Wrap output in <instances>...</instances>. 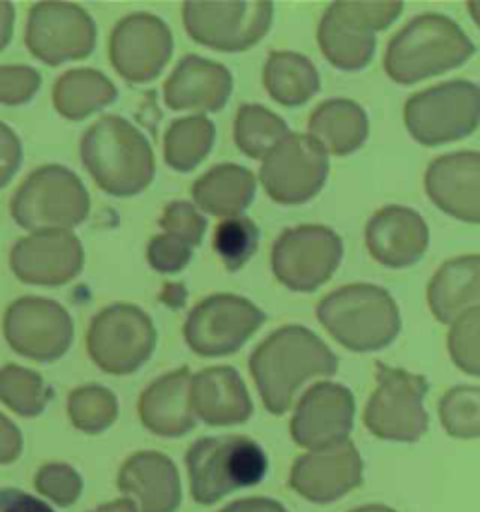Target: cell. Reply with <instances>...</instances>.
I'll use <instances>...</instances> for the list:
<instances>
[{
    "label": "cell",
    "mask_w": 480,
    "mask_h": 512,
    "mask_svg": "<svg viewBox=\"0 0 480 512\" xmlns=\"http://www.w3.org/2000/svg\"><path fill=\"white\" fill-rule=\"evenodd\" d=\"M336 370L338 357L317 334L300 325L272 332L250 357V374L272 415H284L306 381L334 376Z\"/></svg>",
    "instance_id": "6da1fadb"
},
{
    "label": "cell",
    "mask_w": 480,
    "mask_h": 512,
    "mask_svg": "<svg viewBox=\"0 0 480 512\" xmlns=\"http://www.w3.org/2000/svg\"><path fill=\"white\" fill-rule=\"evenodd\" d=\"M79 152L90 177L109 196H137L149 188L156 173L147 137L117 115L94 122L81 139Z\"/></svg>",
    "instance_id": "7a4b0ae2"
},
{
    "label": "cell",
    "mask_w": 480,
    "mask_h": 512,
    "mask_svg": "<svg viewBox=\"0 0 480 512\" xmlns=\"http://www.w3.org/2000/svg\"><path fill=\"white\" fill-rule=\"evenodd\" d=\"M473 53L475 44L452 19L424 14L390 40L383 64L394 83L413 85L462 66Z\"/></svg>",
    "instance_id": "3957f363"
},
{
    "label": "cell",
    "mask_w": 480,
    "mask_h": 512,
    "mask_svg": "<svg viewBox=\"0 0 480 512\" xmlns=\"http://www.w3.org/2000/svg\"><path fill=\"white\" fill-rule=\"evenodd\" d=\"M317 317L345 349L372 353L389 347L402 329L400 310L389 291L374 284H351L327 295Z\"/></svg>",
    "instance_id": "277c9868"
},
{
    "label": "cell",
    "mask_w": 480,
    "mask_h": 512,
    "mask_svg": "<svg viewBox=\"0 0 480 512\" xmlns=\"http://www.w3.org/2000/svg\"><path fill=\"white\" fill-rule=\"evenodd\" d=\"M190 490L199 505L263 481L269 460L254 439L244 436L201 437L186 454Z\"/></svg>",
    "instance_id": "5b68a950"
},
{
    "label": "cell",
    "mask_w": 480,
    "mask_h": 512,
    "mask_svg": "<svg viewBox=\"0 0 480 512\" xmlns=\"http://www.w3.org/2000/svg\"><path fill=\"white\" fill-rule=\"evenodd\" d=\"M15 224L38 231H66L87 220L90 197L85 184L68 167H38L12 197Z\"/></svg>",
    "instance_id": "8992f818"
},
{
    "label": "cell",
    "mask_w": 480,
    "mask_h": 512,
    "mask_svg": "<svg viewBox=\"0 0 480 512\" xmlns=\"http://www.w3.org/2000/svg\"><path fill=\"white\" fill-rule=\"evenodd\" d=\"M480 119V91L471 81H447L413 94L404 107L409 134L424 147L471 136Z\"/></svg>",
    "instance_id": "52a82bcc"
},
{
    "label": "cell",
    "mask_w": 480,
    "mask_h": 512,
    "mask_svg": "<svg viewBox=\"0 0 480 512\" xmlns=\"http://www.w3.org/2000/svg\"><path fill=\"white\" fill-rule=\"evenodd\" d=\"M156 347L154 323L134 304H111L92 319L87 351L92 362L113 376H130L149 361Z\"/></svg>",
    "instance_id": "ba28073f"
},
{
    "label": "cell",
    "mask_w": 480,
    "mask_h": 512,
    "mask_svg": "<svg viewBox=\"0 0 480 512\" xmlns=\"http://www.w3.org/2000/svg\"><path fill=\"white\" fill-rule=\"evenodd\" d=\"M377 383L364 409L366 428L389 441H419L430 424L424 409V398L430 389L426 377L377 362Z\"/></svg>",
    "instance_id": "9c48e42d"
},
{
    "label": "cell",
    "mask_w": 480,
    "mask_h": 512,
    "mask_svg": "<svg viewBox=\"0 0 480 512\" xmlns=\"http://www.w3.org/2000/svg\"><path fill=\"white\" fill-rule=\"evenodd\" d=\"M342 257L344 242L329 227H291L274 242L272 271L287 289L312 293L329 282Z\"/></svg>",
    "instance_id": "30bf717a"
},
{
    "label": "cell",
    "mask_w": 480,
    "mask_h": 512,
    "mask_svg": "<svg viewBox=\"0 0 480 512\" xmlns=\"http://www.w3.org/2000/svg\"><path fill=\"white\" fill-rule=\"evenodd\" d=\"M272 2H184L182 17L190 38L214 51H248L272 25Z\"/></svg>",
    "instance_id": "8fae6325"
},
{
    "label": "cell",
    "mask_w": 480,
    "mask_h": 512,
    "mask_svg": "<svg viewBox=\"0 0 480 512\" xmlns=\"http://www.w3.org/2000/svg\"><path fill=\"white\" fill-rule=\"evenodd\" d=\"M267 314L254 302L218 293L199 302L184 325V338L201 357H225L239 351L261 325Z\"/></svg>",
    "instance_id": "7c38bea8"
},
{
    "label": "cell",
    "mask_w": 480,
    "mask_h": 512,
    "mask_svg": "<svg viewBox=\"0 0 480 512\" xmlns=\"http://www.w3.org/2000/svg\"><path fill=\"white\" fill-rule=\"evenodd\" d=\"M261 184L272 201L302 205L314 199L329 177V156L304 134L287 136L265 156Z\"/></svg>",
    "instance_id": "4fadbf2b"
},
{
    "label": "cell",
    "mask_w": 480,
    "mask_h": 512,
    "mask_svg": "<svg viewBox=\"0 0 480 512\" xmlns=\"http://www.w3.org/2000/svg\"><path fill=\"white\" fill-rule=\"evenodd\" d=\"M2 331L17 355L36 362L59 361L74 342V321L68 310L44 297L12 302L4 314Z\"/></svg>",
    "instance_id": "5bb4252c"
},
{
    "label": "cell",
    "mask_w": 480,
    "mask_h": 512,
    "mask_svg": "<svg viewBox=\"0 0 480 512\" xmlns=\"http://www.w3.org/2000/svg\"><path fill=\"white\" fill-rule=\"evenodd\" d=\"M25 44L47 66L83 61L96 47V23L70 2H38L30 8Z\"/></svg>",
    "instance_id": "9a60e30c"
},
{
    "label": "cell",
    "mask_w": 480,
    "mask_h": 512,
    "mask_svg": "<svg viewBox=\"0 0 480 512\" xmlns=\"http://www.w3.org/2000/svg\"><path fill=\"white\" fill-rule=\"evenodd\" d=\"M173 55V34L160 17L132 14L117 23L109 38V59L130 83H149Z\"/></svg>",
    "instance_id": "2e32d148"
},
{
    "label": "cell",
    "mask_w": 480,
    "mask_h": 512,
    "mask_svg": "<svg viewBox=\"0 0 480 512\" xmlns=\"http://www.w3.org/2000/svg\"><path fill=\"white\" fill-rule=\"evenodd\" d=\"M355 398L344 385L323 381L300 398L291 421L295 443L310 451L342 445L353 430Z\"/></svg>",
    "instance_id": "e0dca14e"
},
{
    "label": "cell",
    "mask_w": 480,
    "mask_h": 512,
    "mask_svg": "<svg viewBox=\"0 0 480 512\" xmlns=\"http://www.w3.org/2000/svg\"><path fill=\"white\" fill-rule=\"evenodd\" d=\"M83 244L70 231H38L15 242L10 267L30 286L59 287L83 271Z\"/></svg>",
    "instance_id": "ac0fdd59"
},
{
    "label": "cell",
    "mask_w": 480,
    "mask_h": 512,
    "mask_svg": "<svg viewBox=\"0 0 480 512\" xmlns=\"http://www.w3.org/2000/svg\"><path fill=\"white\" fill-rule=\"evenodd\" d=\"M362 458L347 439L325 451H312L297 458L291 469V488L314 503H330L362 484Z\"/></svg>",
    "instance_id": "d6986e66"
},
{
    "label": "cell",
    "mask_w": 480,
    "mask_h": 512,
    "mask_svg": "<svg viewBox=\"0 0 480 512\" xmlns=\"http://www.w3.org/2000/svg\"><path fill=\"white\" fill-rule=\"evenodd\" d=\"M424 182L432 203L441 211L467 224H479V152H454L435 158L428 166Z\"/></svg>",
    "instance_id": "ffe728a7"
},
{
    "label": "cell",
    "mask_w": 480,
    "mask_h": 512,
    "mask_svg": "<svg viewBox=\"0 0 480 512\" xmlns=\"http://www.w3.org/2000/svg\"><path fill=\"white\" fill-rule=\"evenodd\" d=\"M430 231L419 212L390 205L375 212L366 226V246L375 261L390 269H405L426 254Z\"/></svg>",
    "instance_id": "44dd1931"
},
{
    "label": "cell",
    "mask_w": 480,
    "mask_h": 512,
    "mask_svg": "<svg viewBox=\"0 0 480 512\" xmlns=\"http://www.w3.org/2000/svg\"><path fill=\"white\" fill-rule=\"evenodd\" d=\"M233 92L231 72L220 62L186 55L165 81L164 100L173 111L216 113Z\"/></svg>",
    "instance_id": "7402d4cb"
},
{
    "label": "cell",
    "mask_w": 480,
    "mask_h": 512,
    "mask_svg": "<svg viewBox=\"0 0 480 512\" xmlns=\"http://www.w3.org/2000/svg\"><path fill=\"white\" fill-rule=\"evenodd\" d=\"M117 486L134 497L137 512H175L182 501L177 466L162 452H137L128 458Z\"/></svg>",
    "instance_id": "603a6c76"
},
{
    "label": "cell",
    "mask_w": 480,
    "mask_h": 512,
    "mask_svg": "<svg viewBox=\"0 0 480 512\" xmlns=\"http://www.w3.org/2000/svg\"><path fill=\"white\" fill-rule=\"evenodd\" d=\"M190 407L194 417L210 426L242 424L254 413L248 389L231 366H212L192 377Z\"/></svg>",
    "instance_id": "cb8c5ba5"
},
{
    "label": "cell",
    "mask_w": 480,
    "mask_h": 512,
    "mask_svg": "<svg viewBox=\"0 0 480 512\" xmlns=\"http://www.w3.org/2000/svg\"><path fill=\"white\" fill-rule=\"evenodd\" d=\"M188 366L158 377L139 398V417L152 434L162 437L186 436L195 428L190 407Z\"/></svg>",
    "instance_id": "d4e9b609"
},
{
    "label": "cell",
    "mask_w": 480,
    "mask_h": 512,
    "mask_svg": "<svg viewBox=\"0 0 480 512\" xmlns=\"http://www.w3.org/2000/svg\"><path fill=\"white\" fill-rule=\"evenodd\" d=\"M479 301V256L450 259L430 280L428 304L439 323L452 325L465 312L479 308Z\"/></svg>",
    "instance_id": "484cf974"
},
{
    "label": "cell",
    "mask_w": 480,
    "mask_h": 512,
    "mask_svg": "<svg viewBox=\"0 0 480 512\" xmlns=\"http://www.w3.org/2000/svg\"><path fill=\"white\" fill-rule=\"evenodd\" d=\"M310 137L325 152L347 156L364 145L370 126L366 111L353 100H327L308 119Z\"/></svg>",
    "instance_id": "4316f807"
},
{
    "label": "cell",
    "mask_w": 480,
    "mask_h": 512,
    "mask_svg": "<svg viewBox=\"0 0 480 512\" xmlns=\"http://www.w3.org/2000/svg\"><path fill=\"white\" fill-rule=\"evenodd\" d=\"M254 173L237 164L212 167L192 186L195 203L212 216L233 218L246 211L255 197Z\"/></svg>",
    "instance_id": "83f0119b"
},
{
    "label": "cell",
    "mask_w": 480,
    "mask_h": 512,
    "mask_svg": "<svg viewBox=\"0 0 480 512\" xmlns=\"http://www.w3.org/2000/svg\"><path fill=\"white\" fill-rule=\"evenodd\" d=\"M325 59L338 70L355 72L366 68L375 53V34L340 16L332 6L325 10L317 29Z\"/></svg>",
    "instance_id": "f1b7e54d"
},
{
    "label": "cell",
    "mask_w": 480,
    "mask_h": 512,
    "mask_svg": "<svg viewBox=\"0 0 480 512\" xmlns=\"http://www.w3.org/2000/svg\"><path fill=\"white\" fill-rule=\"evenodd\" d=\"M117 87L98 70L77 68L57 79L53 104L68 121H83L92 113L111 106L117 100Z\"/></svg>",
    "instance_id": "f546056e"
},
{
    "label": "cell",
    "mask_w": 480,
    "mask_h": 512,
    "mask_svg": "<svg viewBox=\"0 0 480 512\" xmlns=\"http://www.w3.org/2000/svg\"><path fill=\"white\" fill-rule=\"evenodd\" d=\"M263 83L270 96L285 107L304 106L321 81L310 59L293 51H274L263 68Z\"/></svg>",
    "instance_id": "4dcf8cb0"
},
{
    "label": "cell",
    "mask_w": 480,
    "mask_h": 512,
    "mask_svg": "<svg viewBox=\"0 0 480 512\" xmlns=\"http://www.w3.org/2000/svg\"><path fill=\"white\" fill-rule=\"evenodd\" d=\"M214 137V122L203 115L173 121L165 132V164L180 173L192 171L207 158L214 145Z\"/></svg>",
    "instance_id": "1f68e13d"
},
{
    "label": "cell",
    "mask_w": 480,
    "mask_h": 512,
    "mask_svg": "<svg viewBox=\"0 0 480 512\" xmlns=\"http://www.w3.org/2000/svg\"><path fill=\"white\" fill-rule=\"evenodd\" d=\"M233 134L237 147L248 158L265 160V156L289 134V128L282 117L267 107L246 104L237 111Z\"/></svg>",
    "instance_id": "d6a6232c"
},
{
    "label": "cell",
    "mask_w": 480,
    "mask_h": 512,
    "mask_svg": "<svg viewBox=\"0 0 480 512\" xmlns=\"http://www.w3.org/2000/svg\"><path fill=\"white\" fill-rule=\"evenodd\" d=\"M53 398L51 387L38 372L19 364L0 368V402L19 417H38Z\"/></svg>",
    "instance_id": "836d02e7"
},
{
    "label": "cell",
    "mask_w": 480,
    "mask_h": 512,
    "mask_svg": "<svg viewBox=\"0 0 480 512\" xmlns=\"http://www.w3.org/2000/svg\"><path fill=\"white\" fill-rule=\"evenodd\" d=\"M68 415L77 430L100 434L119 417L117 396L102 385L79 387L68 398Z\"/></svg>",
    "instance_id": "e575fe53"
},
{
    "label": "cell",
    "mask_w": 480,
    "mask_h": 512,
    "mask_svg": "<svg viewBox=\"0 0 480 512\" xmlns=\"http://www.w3.org/2000/svg\"><path fill=\"white\" fill-rule=\"evenodd\" d=\"M259 246V227L246 216L225 218L214 233V250L225 269L237 272L254 257Z\"/></svg>",
    "instance_id": "d590c367"
},
{
    "label": "cell",
    "mask_w": 480,
    "mask_h": 512,
    "mask_svg": "<svg viewBox=\"0 0 480 512\" xmlns=\"http://www.w3.org/2000/svg\"><path fill=\"white\" fill-rule=\"evenodd\" d=\"M439 417L450 436L475 439L480 434L479 387H456L441 398Z\"/></svg>",
    "instance_id": "8d00e7d4"
},
{
    "label": "cell",
    "mask_w": 480,
    "mask_h": 512,
    "mask_svg": "<svg viewBox=\"0 0 480 512\" xmlns=\"http://www.w3.org/2000/svg\"><path fill=\"white\" fill-rule=\"evenodd\" d=\"M480 308H473L452 323L449 332V353L454 364L469 376H479Z\"/></svg>",
    "instance_id": "74e56055"
},
{
    "label": "cell",
    "mask_w": 480,
    "mask_h": 512,
    "mask_svg": "<svg viewBox=\"0 0 480 512\" xmlns=\"http://www.w3.org/2000/svg\"><path fill=\"white\" fill-rule=\"evenodd\" d=\"M34 488L59 507H70L83 492V479L68 464H45L34 477Z\"/></svg>",
    "instance_id": "f35d334b"
},
{
    "label": "cell",
    "mask_w": 480,
    "mask_h": 512,
    "mask_svg": "<svg viewBox=\"0 0 480 512\" xmlns=\"http://www.w3.org/2000/svg\"><path fill=\"white\" fill-rule=\"evenodd\" d=\"M340 16L370 32L385 31L404 10V2H334Z\"/></svg>",
    "instance_id": "ab89813d"
},
{
    "label": "cell",
    "mask_w": 480,
    "mask_h": 512,
    "mask_svg": "<svg viewBox=\"0 0 480 512\" xmlns=\"http://www.w3.org/2000/svg\"><path fill=\"white\" fill-rule=\"evenodd\" d=\"M160 227L164 229L165 235L175 237L179 241L190 244L197 248L207 231V220L195 211L192 203L186 201H173L165 207L164 214L160 218Z\"/></svg>",
    "instance_id": "60d3db41"
},
{
    "label": "cell",
    "mask_w": 480,
    "mask_h": 512,
    "mask_svg": "<svg viewBox=\"0 0 480 512\" xmlns=\"http://www.w3.org/2000/svg\"><path fill=\"white\" fill-rule=\"evenodd\" d=\"M42 87V76L36 68L12 64L0 66V104L2 106H23L34 98Z\"/></svg>",
    "instance_id": "b9f144b4"
},
{
    "label": "cell",
    "mask_w": 480,
    "mask_h": 512,
    "mask_svg": "<svg viewBox=\"0 0 480 512\" xmlns=\"http://www.w3.org/2000/svg\"><path fill=\"white\" fill-rule=\"evenodd\" d=\"M194 256V248L186 242L179 241L169 235H156L152 237L147 246V259L149 265L160 274H177L186 269L190 259Z\"/></svg>",
    "instance_id": "7bdbcfd3"
},
{
    "label": "cell",
    "mask_w": 480,
    "mask_h": 512,
    "mask_svg": "<svg viewBox=\"0 0 480 512\" xmlns=\"http://www.w3.org/2000/svg\"><path fill=\"white\" fill-rule=\"evenodd\" d=\"M23 162V147L14 130L0 121V188L14 179Z\"/></svg>",
    "instance_id": "ee69618b"
},
{
    "label": "cell",
    "mask_w": 480,
    "mask_h": 512,
    "mask_svg": "<svg viewBox=\"0 0 480 512\" xmlns=\"http://www.w3.org/2000/svg\"><path fill=\"white\" fill-rule=\"evenodd\" d=\"M0 512H55L38 497L17 488H0Z\"/></svg>",
    "instance_id": "f6af8a7d"
},
{
    "label": "cell",
    "mask_w": 480,
    "mask_h": 512,
    "mask_svg": "<svg viewBox=\"0 0 480 512\" xmlns=\"http://www.w3.org/2000/svg\"><path fill=\"white\" fill-rule=\"evenodd\" d=\"M23 452V436L21 430L10 421L4 413H0V466L14 464Z\"/></svg>",
    "instance_id": "bcb514c9"
},
{
    "label": "cell",
    "mask_w": 480,
    "mask_h": 512,
    "mask_svg": "<svg viewBox=\"0 0 480 512\" xmlns=\"http://www.w3.org/2000/svg\"><path fill=\"white\" fill-rule=\"evenodd\" d=\"M220 512H289L282 503L269 497H248L231 503Z\"/></svg>",
    "instance_id": "7dc6e473"
},
{
    "label": "cell",
    "mask_w": 480,
    "mask_h": 512,
    "mask_svg": "<svg viewBox=\"0 0 480 512\" xmlns=\"http://www.w3.org/2000/svg\"><path fill=\"white\" fill-rule=\"evenodd\" d=\"M15 10L12 2H0V51L12 42Z\"/></svg>",
    "instance_id": "c3c4849f"
},
{
    "label": "cell",
    "mask_w": 480,
    "mask_h": 512,
    "mask_svg": "<svg viewBox=\"0 0 480 512\" xmlns=\"http://www.w3.org/2000/svg\"><path fill=\"white\" fill-rule=\"evenodd\" d=\"M92 512H137V509H135L134 501H130V499H117V501H111V503L102 505V507H98L96 511Z\"/></svg>",
    "instance_id": "681fc988"
},
{
    "label": "cell",
    "mask_w": 480,
    "mask_h": 512,
    "mask_svg": "<svg viewBox=\"0 0 480 512\" xmlns=\"http://www.w3.org/2000/svg\"><path fill=\"white\" fill-rule=\"evenodd\" d=\"M164 289V299L167 304H171V306H175V308L184 304V299H186V297H180V293H182V295L186 293V291H184V287L169 284V286L164 287Z\"/></svg>",
    "instance_id": "f907efd6"
},
{
    "label": "cell",
    "mask_w": 480,
    "mask_h": 512,
    "mask_svg": "<svg viewBox=\"0 0 480 512\" xmlns=\"http://www.w3.org/2000/svg\"><path fill=\"white\" fill-rule=\"evenodd\" d=\"M351 512H396L394 509H390V507H385V505H366V507H360V509H355V511Z\"/></svg>",
    "instance_id": "816d5d0a"
}]
</instances>
